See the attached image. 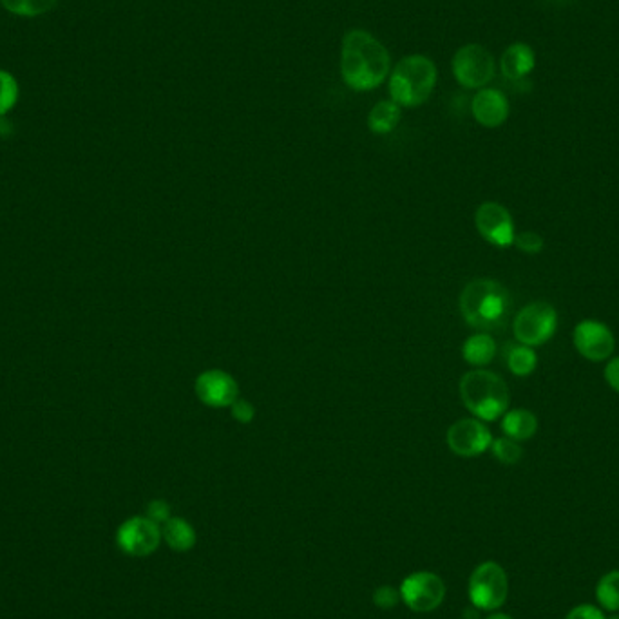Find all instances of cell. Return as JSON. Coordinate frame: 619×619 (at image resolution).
Here are the masks:
<instances>
[{
    "mask_svg": "<svg viewBox=\"0 0 619 619\" xmlns=\"http://www.w3.org/2000/svg\"><path fill=\"white\" fill-rule=\"evenodd\" d=\"M194 391L200 402L214 410L230 408L239 399L238 381L223 370L200 373L194 382Z\"/></svg>",
    "mask_w": 619,
    "mask_h": 619,
    "instance_id": "obj_13",
    "label": "cell"
},
{
    "mask_svg": "<svg viewBox=\"0 0 619 619\" xmlns=\"http://www.w3.org/2000/svg\"><path fill=\"white\" fill-rule=\"evenodd\" d=\"M400 105L393 100H382L379 104L373 105L370 115H368V127L375 134H388L399 125Z\"/></svg>",
    "mask_w": 619,
    "mask_h": 619,
    "instance_id": "obj_19",
    "label": "cell"
},
{
    "mask_svg": "<svg viewBox=\"0 0 619 619\" xmlns=\"http://www.w3.org/2000/svg\"><path fill=\"white\" fill-rule=\"evenodd\" d=\"M487 619H513L509 614H504V612H496L493 616H489Z\"/></svg>",
    "mask_w": 619,
    "mask_h": 619,
    "instance_id": "obj_31",
    "label": "cell"
},
{
    "mask_svg": "<svg viewBox=\"0 0 619 619\" xmlns=\"http://www.w3.org/2000/svg\"><path fill=\"white\" fill-rule=\"evenodd\" d=\"M572 343L583 359L607 361L616 350V339L609 326L596 319H583L572 332Z\"/></svg>",
    "mask_w": 619,
    "mask_h": 619,
    "instance_id": "obj_9",
    "label": "cell"
},
{
    "mask_svg": "<svg viewBox=\"0 0 619 619\" xmlns=\"http://www.w3.org/2000/svg\"><path fill=\"white\" fill-rule=\"evenodd\" d=\"M558 328V314L553 305L545 301H534L525 305L513 321V334L520 344L542 346L553 339Z\"/></svg>",
    "mask_w": 619,
    "mask_h": 619,
    "instance_id": "obj_5",
    "label": "cell"
},
{
    "mask_svg": "<svg viewBox=\"0 0 619 619\" xmlns=\"http://www.w3.org/2000/svg\"><path fill=\"white\" fill-rule=\"evenodd\" d=\"M399 598L400 592L390 587V585L379 587L377 591L373 592V603H375L379 609H393V607L399 603Z\"/></svg>",
    "mask_w": 619,
    "mask_h": 619,
    "instance_id": "obj_26",
    "label": "cell"
},
{
    "mask_svg": "<svg viewBox=\"0 0 619 619\" xmlns=\"http://www.w3.org/2000/svg\"><path fill=\"white\" fill-rule=\"evenodd\" d=\"M507 592V574L498 563H480L469 578V600L475 609H500L507 600Z\"/></svg>",
    "mask_w": 619,
    "mask_h": 619,
    "instance_id": "obj_7",
    "label": "cell"
},
{
    "mask_svg": "<svg viewBox=\"0 0 619 619\" xmlns=\"http://www.w3.org/2000/svg\"><path fill=\"white\" fill-rule=\"evenodd\" d=\"M58 0H0V4L20 17H39L55 8Z\"/></svg>",
    "mask_w": 619,
    "mask_h": 619,
    "instance_id": "obj_21",
    "label": "cell"
},
{
    "mask_svg": "<svg viewBox=\"0 0 619 619\" xmlns=\"http://www.w3.org/2000/svg\"><path fill=\"white\" fill-rule=\"evenodd\" d=\"M511 294L496 279H475L464 286L458 297L460 314L478 332H493L504 326L511 312Z\"/></svg>",
    "mask_w": 619,
    "mask_h": 619,
    "instance_id": "obj_2",
    "label": "cell"
},
{
    "mask_svg": "<svg viewBox=\"0 0 619 619\" xmlns=\"http://www.w3.org/2000/svg\"><path fill=\"white\" fill-rule=\"evenodd\" d=\"M516 248H520L524 254H529V256H536V254H540L543 248H545V241H543L542 236L538 234V232H534V230H524V232H520V234H516L515 243H513Z\"/></svg>",
    "mask_w": 619,
    "mask_h": 619,
    "instance_id": "obj_25",
    "label": "cell"
},
{
    "mask_svg": "<svg viewBox=\"0 0 619 619\" xmlns=\"http://www.w3.org/2000/svg\"><path fill=\"white\" fill-rule=\"evenodd\" d=\"M565 619H607L605 614L600 609L592 607V605H578L567 614Z\"/></svg>",
    "mask_w": 619,
    "mask_h": 619,
    "instance_id": "obj_29",
    "label": "cell"
},
{
    "mask_svg": "<svg viewBox=\"0 0 619 619\" xmlns=\"http://www.w3.org/2000/svg\"><path fill=\"white\" fill-rule=\"evenodd\" d=\"M230 413H232V419L238 420L241 424H250V422L254 420V417H256V408H254V404H250L248 400L239 397V399L230 406Z\"/></svg>",
    "mask_w": 619,
    "mask_h": 619,
    "instance_id": "obj_27",
    "label": "cell"
},
{
    "mask_svg": "<svg viewBox=\"0 0 619 619\" xmlns=\"http://www.w3.org/2000/svg\"><path fill=\"white\" fill-rule=\"evenodd\" d=\"M475 225L478 234L495 247H511L515 243V223L511 218V212L505 209L502 203L496 201L482 203L475 212Z\"/></svg>",
    "mask_w": 619,
    "mask_h": 619,
    "instance_id": "obj_10",
    "label": "cell"
},
{
    "mask_svg": "<svg viewBox=\"0 0 619 619\" xmlns=\"http://www.w3.org/2000/svg\"><path fill=\"white\" fill-rule=\"evenodd\" d=\"M451 67L458 84L466 89L480 91L489 86L496 75L495 58L480 44H467L458 49Z\"/></svg>",
    "mask_w": 619,
    "mask_h": 619,
    "instance_id": "obj_6",
    "label": "cell"
},
{
    "mask_svg": "<svg viewBox=\"0 0 619 619\" xmlns=\"http://www.w3.org/2000/svg\"><path fill=\"white\" fill-rule=\"evenodd\" d=\"M19 98V86L17 80L10 73L0 71V116L6 115Z\"/></svg>",
    "mask_w": 619,
    "mask_h": 619,
    "instance_id": "obj_24",
    "label": "cell"
},
{
    "mask_svg": "<svg viewBox=\"0 0 619 619\" xmlns=\"http://www.w3.org/2000/svg\"><path fill=\"white\" fill-rule=\"evenodd\" d=\"M496 343L495 339L489 334L471 335L462 346V357L467 364L475 366V368H484L489 362L495 359Z\"/></svg>",
    "mask_w": 619,
    "mask_h": 619,
    "instance_id": "obj_17",
    "label": "cell"
},
{
    "mask_svg": "<svg viewBox=\"0 0 619 619\" xmlns=\"http://www.w3.org/2000/svg\"><path fill=\"white\" fill-rule=\"evenodd\" d=\"M601 607L610 612L619 610V571H612L601 578L596 587Z\"/></svg>",
    "mask_w": 619,
    "mask_h": 619,
    "instance_id": "obj_22",
    "label": "cell"
},
{
    "mask_svg": "<svg viewBox=\"0 0 619 619\" xmlns=\"http://www.w3.org/2000/svg\"><path fill=\"white\" fill-rule=\"evenodd\" d=\"M390 53L364 29H352L341 46V77L353 91H372L390 75Z\"/></svg>",
    "mask_w": 619,
    "mask_h": 619,
    "instance_id": "obj_1",
    "label": "cell"
},
{
    "mask_svg": "<svg viewBox=\"0 0 619 619\" xmlns=\"http://www.w3.org/2000/svg\"><path fill=\"white\" fill-rule=\"evenodd\" d=\"M536 55L533 48L524 42H515L505 49L500 58V71L509 82H524L533 73Z\"/></svg>",
    "mask_w": 619,
    "mask_h": 619,
    "instance_id": "obj_15",
    "label": "cell"
},
{
    "mask_svg": "<svg viewBox=\"0 0 619 619\" xmlns=\"http://www.w3.org/2000/svg\"><path fill=\"white\" fill-rule=\"evenodd\" d=\"M446 440L457 457L473 458L491 448L493 435L482 420L460 419L448 429Z\"/></svg>",
    "mask_w": 619,
    "mask_h": 619,
    "instance_id": "obj_12",
    "label": "cell"
},
{
    "mask_svg": "<svg viewBox=\"0 0 619 619\" xmlns=\"http://www.w3.org/2000/svg\"><path fill=\"white\" fill-rule=\"evenodd\" d=\"M491 451H493L496 460L502 462L505 466H515L524 457V449L520 446V442L509 439V437L493 439Z\"/></svg>",
    "mask_w": 619,
    "mask_h": 619,
    "instance_id": "obj_23",
    "label": "cell"
},
{
    "mask_svg": "<svg viewBox=\"0 0 619 619\" xmlns=\"http://www.w3.org/2000/svg\"><path fill=\"white\" fill-rule=\"evenodd\" d=\"M502 431L505 437L516 440V442H525V440L533 439L538 431V419L533 411L524 410H507L505 411L504 419H502Z\"/></svg>",
    "mask_w": 619,
    "mask_h": 619,
    "instance_id": "obj_16",
    "label": "cell"
},
{
    "mask_svg": "<svg viewBox=\"0 0 619 619\" xmlns=\"http://www.w3.org/2000/svg\"><path fill=\"white\" fill-rule=\"evenodd\" d=\"M509 111L511 109H509L507 96L493 87L480 89L471 102V113L475 116V120L487 129H495V127L504 125L505 120L509 118Z\"/></svg>",
    "mask_w": 619,
    "mask_h": 619,
    "instance_id": "obj_14",
    "label": "cell"
},
{
    "mask_svg": "<svg viewBox=\"0 0 619 619\" xmlns=\"http://www.w3.org/2000/svg\"><path fill=\"white\" fill-rule=\"evenodd\" d=\"M458 391L467 410L482 422L498 420L509 410V388L498 373L484 368L471 370L460 379Z\"/></svg>",
    "mask_w": 619,
    "mask_h": 619,
    "instance_id": "obj_3",
    "label": "cell"
},
{
    "mask_svg": "<svg viewBox=\"0 0 619 619\" xmlns=\"http://www.w3.org/2000/svg\"><path fill=\"white\" fill-rule=\"evenodd\" d=\"M553 2H558V4H562V2H565V0H553Z\"/></svg>",
    "mask_w": 619,
    "mask_h": 619,
    "instance_id": "obj_32",
    "label": "cell"
},
{
    "mask_svg": "<svg viewBox=\"0 0 619 619\" xmlns=\"http://www.w3.org/2000/svg\"><path fill=\"white\" fill-rule=\"evenodd\" d=\"M603 375H605V381H607L610 388L619 393V357H614V359H610L607 362Z\"/></svg>",
    "mask_w": 619,
    "mask_h": 619,
    "instance_id": "obj_30",
    "label": "cell"
},
{
    "mask_svg": "<svg viewBox=\"0 0 619 619\" xmlns=\"http://www.w3.org/2000/svg\"><path fill=\"white\" fill-rule=\"evenodd\" d=\"M505 362H507V368L509 372L516 375V377H527L536 370V364H538V357L534 353L531 346H525V344H511L507 348L505 353Z\"/></svg>",
    "mask_w": 619,
    "mask_h": 619,
    "instance_id": "obj_20",
    "label": "cell"
},
{
    "mask_svg": "<svg viewBox=\"0 0 619 619\" xmlns=\"http://www.w3.org/2000/svg\"><path fill=\"white\" fill-rule=\"evenodd\" d=\"M437 66L424 55H410L397 62L390 77L391 100L400 107L426 104L437 86Z\"/></svg>",
    "mask_w": 619,
    "mask_h": 619,
    "instance_id": "obj_4",
    "label": "cell"
},
{
    "mask_svg": "<svg viewBox=\"0 0 619 619\" xmlns=\"http://www.w3.org/2000/svg\"><path fill=\"white\" fill-rule=\"evenodd\" d=\"M147 518L154 524L163 525L171 518V507L165 500H153L147 505Z\"/></svg>",
    "mask_w": 619,
    "mask_h": 619,
    "instance_id": "obj_28",
    "label": "cell"
},
{
    "mask_svg": "<svg viewBox=\"0 0 619 619\" xmlns=\"http://www.w3.org/2000/svg\"><path fill=\"white\" fill-rule=\"evenodd\" d=\"M162 536L172 551H178V553H187L196 545V531L183 518H169L162 525Z\"/></svg>",
    "mask_w": 619,
    "mask_h": 619,
    "instance_id": "obj_18",
    "label": "cell"
},
{
    "mask_svg": "<svg viewBox=\"0 0 619 619\" xmlns=\"http://www.w3.org/2000/svg\"><path fill=\"white\" fill-rule=\"evenodd\" d=\"M609 619H619V614H616V616H612V618Z\"/></svg>",
    "mask_w": 619,
    "mask_h": 619,
    "instance_id": "obj_33",
    "label": "cell"
},
{
    "mask_svg": "<svg viewBox=\"0 0 619 619\" xmlns=\"http://www.w3.org/2000/svg\"><path fill=\"white\" fill-rule=\"evenodd\" d=\"M400 600L415 612H431L439 609L446 598V585L433 572H413L400 585Z\"/></svg>",
    "mask_w": 619,
    "mask_h": 619,
    "instance_id": "obj_8",
    "label": "cell"
},
{
    "mask_svg": "<svg viewBox=\"0 0 619 619\" xmlns=\"http://www.w3.org/2000/svg\"><path fill=\"white\" fill-rule=\"evenodd\" d=\"M116 542L125 554L149 556L162 542V529L147 516H134L120 525Z\"/></svg>",
    "mask_w": 619,
    "mask_h": 619,
    "instance_id": "obj_11",
    "label": "cell"
}]
</instances>
